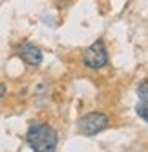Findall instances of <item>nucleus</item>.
<instances>
[{
  "mask_svg": "<svg viewBox=\"0 0 148 152\" xmlns=\"http://www.w3.org/2000/svg\"><path fill=\"white\" fill-rule=\"evenodd\" d=\"M28 145L31 147L33 152H55L59 137L53 126H49L46 123H33L28 128Z\"/></svg>",
  "mask_w": 148,
  "mask_h": 152,
  "instance_id": "f257e3e1",
  "label": "nucleus"
},
{
  "mask_svg": "<svg viewBox=\"0 0 148 152\" xmlns=\"http://www.w3.org/2000/svg\"><path fill=\"white\" fill-rule=\"evenodd\" d=\"M82 62L84 66H88L91 70H101L108 64V51L102 40H95L91 46H88L84 50L82 55Z\"/></svg>",
  "mask_w": 148,
  "mask_h": 152,
  "instance_id": "f03ea898",
  "label": "nucleus"
},
{
  "mask_svg": "<svg viewBox=\"0 0 148 152\" xmlns=\"http://www.w3.org/2000/svg\"><path fill=\"white\" fill-rule=\"evenodd\" d=\"M108 125H110L108 115H104L102 112H90L79 119V132L82 136H95L102 132Z\"/></svg>",
  "mask_w": 148,
  "mask_h": 152,
  "instance_id": "7ed1b4c3",
  "label": "nucleus"
},
{
  "mask_svg": "<svg viewBox=\"0 0 148 152\" xmlns=\"http://www.w3.org/2000/svg\"><path fill=\"white\" fill-rule=\"evenodd\" d=\"M18 55L26 64H29V66H38V64L42 62L40 48L35 46V44H31V42H26V44H22L18 48Z\"/></svg>",
  "mask_w": 148,
  "mask_h": 152,
  "instance_id": "20e7f679",
  "label": "nucleus"
},
{
  "mask_svg": "<svg viewBox=\"0 0 148 152\" xmlns=\"http://www.w3.org/2000/svg\"><path fill=\"white\" fill-rule=\"evenodd\" d=\"M137 95H139V99L143 103H146V95H148V83L146 81H143L139 84V88H137Z\"/></svg>",
  "mask_w": 148,
  "mask_h": 152,
  "instance_id": "39448f33",
  "label": "nucleus"
},
{
  "mask_svg": "<svg viewBox=\"0 0 148 152\" xmlns=\"http://www.w3.org/2000/svg\"><path fill=\"white\" fill-rule=\"evenodd\" d=\"M137 114H139L143 119H144V121H148V106H146V103H139V104H137Z\"/></svg>",
  "mask_w": 148,
  "mask_h": 152,
  "instance_id": "423d86ee",
  "label": "nucleus"
},
{
  "mask_svg": "<svg viewBox=\"0 0 148 152\" xmlns=\"http://www.w3.org/2000/svg\"><path fill=\"white\" fill-rule=\"evenodd\" d=\"M4 95H6V86H4L2 83H0V99H2Z\"/></svg>",
  "mask_w": 148,
  "mask_h": 152,
  "instance_id": "0eeeda50",
  "label": "nucleus"
}]
</instances>
